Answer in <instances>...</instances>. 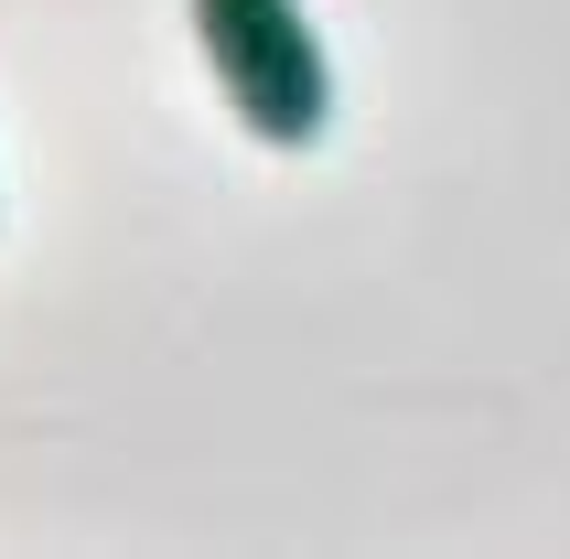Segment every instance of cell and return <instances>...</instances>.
I'll return each instance as SVG.
<instances>
[{
	"instance_id": "6da1fadb",
	"label": "cell",
	"mask_w": 570,
	"mask_h": 559,
	"mask_svg": "<svg viewBox=\"0 0 570 559\" xmlns=\"http://www.w3.org/2000/svg\"><path fill=\"white\" fill-rule=\"evenodd\" d=\"M194 55L258 151H313L334 129V55L302 0H194Z\"/></svg>"
}]
</instances>
